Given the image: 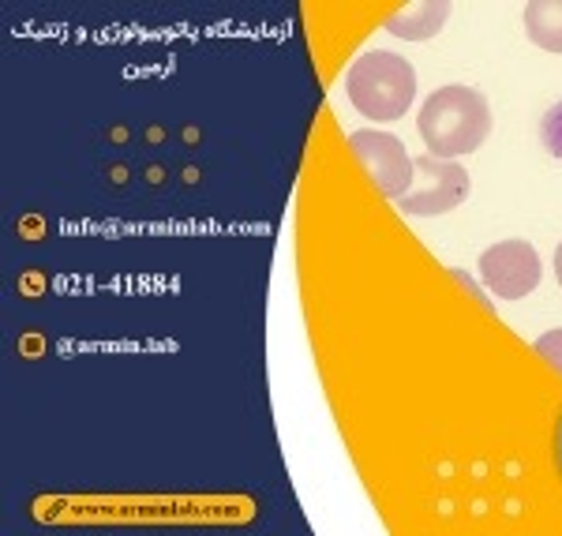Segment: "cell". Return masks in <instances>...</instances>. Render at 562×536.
<instances>
[{"instance_id":"cell-1","label":"cell","mask_w":562,"mask_h":536,"mask_svg":"<svg viewBox=\"0 0 562 536\" xmlns=\"http://www.w3.org/2000/svg\"><path fill=\"white\" fill-rule=\"evenodd\" d=\"M416 129L428 143V154L454 161L461 154L480 150V143L492 132V109L473 87H439L424 102Z\"/></svg>"},{"instance_id":"cell-2","label":"cell","mask_w":562,"mask_h":536,"mask_svg":"<svg viewBox=\"0 0 562 536\" xmlns=\"http://www.w3.org/2000/svg\"><path fill=\"white\" fill-rule=\"evenodd\" d=\"M346 94L368 121H397L416 98V68L397 53L371 49L346 71Z\"/></svg>"},{"instance_id":"cell-3","label":"cell","mask_w":562,"mask_h":536,"mask_svg":"<svg viewBox=\"0 0 562 536\" xmlns=\"http://www.w3.org/2000/svg\"><path fill=\"white\" fill-rule=\"evenodd\" d=\"M469 196V172L458 161L435 158V154H420L416 158V177L402 196L394 199L402 214L416 217H431V214H447L458 211Z\"/></svg>"},{"instance_id":"cell-4","label":"cell","mask_w":562,"mask_h":536,"mask_svg":"<svg viewBox=\"0 0 562 536\" xmlns=\"http://www.w3.org/2000/svg\"><path fill=\"white\" fill-rule=\"evenodd\" d=\"M349 150H352V158L364 166L371 185L386 199H397L413 185L416 158L405 150V143L397 139V135H390L383 129H360L349 135Z\"/></svg>"},{"instance_id":"cell-5","label":"cell","mask_w":562,"mask_h":536,"mask_svg":"<svg viewBox=\"0 0 562 536\" xmlns=\"http://www.w3.org/2000/svg\"><path fill=\"white\" fill-rule=\"evenodd\" d=\"M480 278L498 301H521L543 278V263L529 241H498L480 256Z\"/></svg>"},{"instance_id":"cell-6","label":"cell","mask_w":562,"mask_h":536,"mask_svg":"<svg viewBox=\"0 0 562 536\" xmlns=\"http://www.w3.org/2000/svg\"><path fill=\"white\" fill-rule=\"evenodd\" d=\"M447 20H450V0H420V4H405L397 12H390L383 26L405 42H428L442 31Z\"/></svg>"},{"instance_id":"cell-7","label":"cell","mask_w":562,"mask_h":536,"mask_svg":"<svg viewBox=\"0 0 562 536\" xmlns=\"http://www.w3.org/2000/svg\"><path fill=\"white\" fill-rule=\"evenodd\" d=\"M525 34L548 53H562V0H532L525 8Z\"/></svg>"},{"instance_id":"cell-8","label":"cell","mask_w":562,"mask_h":536,"mask_svg":"<svg viewBox=\"0 0 562 536\" xmlns=\"http://www.w3.org/2000/svg\"><path fill=\"white\" fill-rule=\"evenodd\" d=\"M540 143H543V150H548L551 158L562 161V102L551 105L548 113H543V121H540Z\"/></svg>"},{"instance_id":"cell-9","label":"cell","mask_w":562,"mask_h":536,"mask_svg":"<svg viewBox=\"0 0 562 536\" xmlns=\"http://www.w3.org/2000/svg\"><path fill=\"white\" fill-rule=\"evenodd\" d=\"M537 353L543 360H551L559 371H562V331H551V334H543V338L537 342Z\"/></svg>"},{"instance_id":"cell-10","label":"cell","mask_w":562,"mask_h":536,"mask_svg":"<svg viewBox=\"0 0 562 536\" xmlns=\"http://www.w3.org/2000/svg\"><path fill=\"white\" fill-rule=\"evenodd\" d=\"M555 278H559V286H562V244L555 248Z\"/></svg>"},{"instance_id":"cell-11","label":"cell","mask_w":562,"mask_h":536,"mask_svg":"<svg viewBox=\"0 0 562 536\" xmlns=\"http://www.w3.org/2000/svg\"><path fill=\"white\" fill-rule=\"evenodd\" d=\"M559 450H562V443H559Z\"/></svg>"}]
</instances>
